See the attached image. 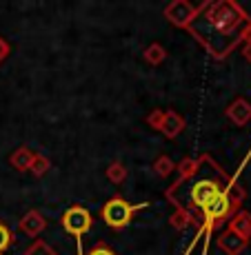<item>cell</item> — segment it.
<instances>
[{
	"label": "cell",
	"instance_id": "cell-6",
	"mask_svg": "<svg viewBox=\"0 0 251 255\" xmlns=\"http://www.w3.org/2000/svg\"><path fill=\"white\" fill-rule=\"evenodd\" d=\"M9 244H11V231H9L7 224L0 222V255L7 251Z\"/></svg>",
	"mask_w": 251,
	"mask_h": 255
},
{
	"label": "cell",
	"instance_id": "cell-5",
	"mask_svg": "<svg viewBox=\"0 0 251 255\" xmlns=\"http://www.w3.org/2000/svg\"><path fill=\"white\" fill-rule=\"evenodd\" d=\"M229 209H231V198H229V189H227L223 195H218L216 200H211V202L200 211V222H203L205 231H209L214 222L223 220L225 215L229 213Z\"/></svg>",
	"mask_w": 251,
	"mask_h": 255
},
{
	"label": "cell",
	"instance_id": "cell-3",
	"mask_svg": "<svg viewBox=\"0 0 251 255\" xmlns=\"http://www.w3.org/2000/svg\"><path fill=\"white\" fill-rule=\"evenodd\" d=\"M91 213L85 207H69L62 213V229L76 240V251L78 255H85V247H82V238L89 233L91 229Z\"/></svg>",
	"mask_w": 251,
	"mask_h": 255
},
{
	"label": "cell",
	"instance_id": "cell-8",
	"mask_svg": "<svg viewBox=\"0 0 251 255\" xmlns=\"http://www.w3.org/2000/svg\"><path fill=\"white\" fill-rule=\"evenodd\" d=\"M87 255H116V253L111 251V249L107 247V244H96V247H93Z\"/></svg>",
	"mask_w": 251,
	"mask_h": 255
},
{
	"label": "cell",
	"instance_id": "cell-10",
	"mask_svg": "<svg viewBox=\"0 0 251 255\" xmlns=\"http://www.w3.org/2000/svg\"><path fill=\"white\" fill-rule=\"evenodd\" d=\"M4 51H7V45H4V42H2V40H0V58H2V56H4Z\"/></svg>",
	"mask_w": 251,
	"mask_h": 255
},
{
	"label": "cell",
	"instance_id": "cell-4",
	"mask_svg": "<svg viewBox=\"0 0 251 255\" xmlns=\"http://www.w3.org/2000/svg\"><path fill=\"white\" fill-rule=\"evenodd\" d=\"M145 207L147 204H129L122 198H114L102 207V220L107 222V227L120 231V229H125L127 224L134 220V215L138 213V211L145 209Z\"/></svg>",
	"mask_w": 251,
	"mask_h": 255
},
{
	"label": "cell",
	"instance_id": "cell-7",
	"mask_svg": "<svg viewBox=\"0 0 251 255\" xmlns=\"http://www.w3.org/2000/svg\"><path fill=\"white\" fill-rule=\"evenodd\" d=\"M236 107H238V109L231 111V116H236V120H238V122H245V120H247V118L251 116V109H249L247 105H245V102H238Z\"/></svg>",
	"mask_w": 251,
	"mask_h": 255
},
{
	"label": "cell",
	"instance_id": "cell-9",
	"mask_svg": "<svg viewBox=\"0 0 251 255\" xmlns=\"http://www.w3.org/2000/svg\"><path fill=\"white\" fill-rule=\"evenodd\" d=\"M27 255H53V253H51V249H49L47 244H36V247H33Z\"/></svg>",
	"mask_w": 251,
	"mask_h": 255
},
{
	"label": "cell",
	"instance_id": "cell-2",
	"mask_svg": "<svg viewBox=\"0 0 251 255\" xmlns=\"http://www.w3.org/2000/svg\"><path fill=\"white\" fill-rule=\"evenodd\" d=\"M227 191V175L209 158H200L198 166L185 180L176 182L169 191V198L187 211H203L211 200Z\"/></svg>",
	"mask_w": 251,
	"mask_h": 255
},
{
	"label": "cell",
	"instance_id": "cell-1",
	"mask_svg": "<svg viewBox=\"0 0 251 255\" xmlns=\"http://www.w3.org/2000/svg\"><path fill=\"white\" fill-rule=\"evenodd\" d=\"M187 27L216 58H225L231 49L238 47L240 40L251 38V22L247 13L229 0L205 4Z\"/></svg>",
	"mask_w": 251,
	"mask_h": 255
}]
</instances>
